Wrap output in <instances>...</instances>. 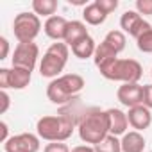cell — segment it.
I'll return each mask as SVG.
<instances>
[{"mask_svg": "<svg viewBox=\"0 0 152 152\" xmlns=\"http://www.w3.org/2000/svg\"><path fill=\"white\" fill-rule=\"evenodd\" d=\"M79 116L72 113H59V115H47L36 122V134L52 143V141H66L73 131L77 129Z\"/></svg>", "mask_w": 152, "mask_h": 152, "instance_id": "cell-1", "label": "cell"}, {"mask_svg": "<svg viewBox=\"0 0 152 152\" xmlns=\"http://www.w3.org/2000/svg\"><path fill=\"white\" fill-rule=\"evenodd\" d=\"M77 132L79 138L86 145H99L107 134H109V116L107 109H99V107H90L79 116L77 124Z\"/></svg>", "mask_w": 152, "mask_h": 152, "instance_id": "cell-2", "label": "cell"}, {"mask_svg": "<svg viewBox=\"0 0 152 152\" xmlns=\"http://www.w3.org/2000/svg\"><path fill=\"white\" fill-rule=\"evenodd\" d=\"M86 86V81L79 73H63L52 79L47 86V99L56 106H66L77 97Z\"/></svg>", "mask_w": 152, "mask_h": 152, "instance_id": "cell-3", "label": "cell"}, {"mask_svg": "<svg viewBox=\"0 0 152 152\" xmlns=\"http://www.w3.org/2000/svg\"><path fill=\"white\" fill-rule=\"evenodd\" d=\"M68 57H70V47L64 41L52 43L45 50V54L39 61V75L47 77V79H57L59 75H63Z\"/></svg>", "mask_w": 152, "mask_h": 152, "instance_id": "cell-4", "label": "cell"}, {"mask_svg": "<svg viewBox=\"0 0 152 152\" xmlns=\"http://www.w3.org/2000/svg\"><path fill=\"white\" fill-rule=\"evenodd\" d=\"M99 72L104 79L122 83V84L140 83V79L143 77V66L136 59H120L118 57L111 64H107L106 68H102Z\"/></svg>", "mask_w": 152, "mask_h": 152, "instance_id": "cell-5", "label": "cell"}, {"mask_svg": "<svg viewBox=\"0 0 152 152\" xmlns=\"http://www.w3.org/2000/svg\"><path fill=\"white\" fill-rule=\"evenodd\" d=\"M41 20L34 13H18L13 20V34L18 43H32L41 32Z\"/></svg>", "mask_w": 152, "mask_h": 152, "instance_id": "cell-6", "label": "cell"}, {"mask_svg": "<svg viewBox=\"0 0 152 152\" xmlns=\"http://www.w3.org/2000/svg\"><path fill=\"white\" fill-rule=\"evenodd\" d=\"M32 72L22 68H0V90H25L31 84Z\"/></svg>", "mask_w": 152, "mask_h": 152, "instance_id": "cell-7", "label": "cell"}, {"mask_svg": "<svg viewBox=\"0 0 152 152\" xmlns=\"http://www.w3.org/2000/svg\"><path fill=\"white\" fill-rule=\"evenodd\" d=\"M39 59V47L32 41V43H18L15 47L13 57H11V64L15 68H22V70H29L34 72L36 64Z\"/></svg>", "mask_w": 152, "mask_h": 152, "instance_id": "cell-8", "label": "cell"}, {"mask_svg": "<svg viewBox=\"0 0 152 152\" xmlns=\"http://www.w3.org/2000/svg\"><path fill=\"white\" fill-rule=\"evenodd\" d=\"M41 147V138L32 132H20L11 136L4 143V152H38Z\"/></svg>", "mask_w": 152, "mask_h": 152, "instance_id": "cell-9", "label": "cell"}, {"mask_svg": "<svg viewBox=\"0 0 152 152\" xmlns=\"http://www.w3.org/2000/svg\"><path fill=\"white\" fill-rule=\"evenodd\" d=\"M120 29H122L124 34H129L134 39H138L143 32H147L148 29H152V25L147 20H143V16L136 9L134 11L129 9V11H125L120 16Z\"/></svg>", "mask_w": 152, "mask_h": 152, "instance_id": "cell-10", "label": "cell"}, {"mask_svg": "<svg viewBox=\"0 0 152 152\" xmlns=\"http://www.w3.org/2000/svg\"><path fill=\"white\" fill-rule=\"evenodd\" d=\"M116 99L127 109H131L134 106H140V104H143V86L140 83L122 84L116 90Z\"/></svg>", "mask_w": 152, "mask_h": 152, "instance_id": "cell-11", "label": "cell"}, {"mask_svg": "<svg viewBox=\"0 0 152 152\" xmlns=\"http://www.w3.org/2000/svg\"><path fill=\"white\" fill-rule=\"evenodd\" d=\"M127 120H129V125L132 127V131H145L150 127L152 124V115H150V109L145 107L143 104L140 106H134L131 109H127Z\"/></svg>", "mask_w": 152, "mask_h": 152, "instance_id": "cell-12", "label": "cell"}, {"mask_svg": "<svg viewBox=\"0 0 152 152\" xmlns=\"http://www.w3.org/2000/svg\"><path fill=\"white\" fill-rule=\"evenodd\" d=\"M68 22H70V20H66L64 16L54 15V16H50V18L45 20V23H43V32H45L50 39H54V41H63V39H64L66 27H68Z\"/></svg>", "mask_w": 152, "mask_h": 152, "instance_id": "cell-13", "label": "cell"}, {"mask_svg": "<svg viewBox=\"0 0 152 152\" xmlns=\"http://www.w3.org/2000/svg\"><path fill=\"white\" fill-rule=\"evenodd\" d=\"M107 116H109V134L124 136L127 132V129H129L127 113H124L118 107H109L107 109Z\"/></svg>", "mask_w": 152, "mask_h": 152, "instance_id": "cell-14", "label": "cell"}, {"mask_svg": "<svg viewBox=\"0 0 152 152\" xmlns=\"http://www.w3.org/2000/svg\"><path fill=\"white\" fill-rule=\"evenodd\" d=\"M120 143H122V152H145L147 147L145 136L138 131H127L120 138Z\"/></svg>", "mask_w": 152, "mask_h": 152, "instance_id": "cell-15", "label": "cell"}, {"mask_svg": "<svg viewBox=\"0 0 152 152\" xmlns=\"http://www.w3.org/2000/svg\"><path fill=\"white\" fill-rule=\"evenodd\" d=\"M90 36L88 29H86V23L81 22V20H70L68 22V27H66V32H64V43L68 47H73L77 41H81L83 38Z\"/></svg>", "mask_w": 152, "mask_h": 152, "instance_id": "cell-16", "label": "cell"}, {"mask_svg": "<svg viewBox=\"0 0 152 152\" xmlns=\"http://www.w3.org/2000/svg\"><path fill=\"white\" fill-rule=\"evenodd\" d=\"M115 59H118V54H116L107 43L100 41V43L97 45V50H95V56H93L95 66H97L99 70H102V68H106L107 64H111Z\"/></svg>", "mask_w": 152, "mask_h": 152, "instance_id": "cell-17", "label": "cell"}, {"mask_svg": "<svg viewBox=\"0 0 152 152\" xmlns=\"http://www.w3.org/2000/svg\"><path fill=\"white\" fill-rule=\"evenodd\" d=\"M70 48H72V54L77 57V59H90V57L95 56L97 43H95V39L91 36H86V38H83L81 41H77V43H75L73 47H70Z\"/></svg>", "mask_w": 152, "mask_h": 152, "instance_id": "cell-18", "label": "cell"}, {"mask_svg": "<svg viewBox=\"0 0 152 152\" xmlns=\"http://www.w3.org/2000/svg\"><path fill=\"white\" fill-rule=\"evenodd\" d=\"M83 20H84V23L97 27V25H102L107 20V15L97 6V2H91L83 9Z\"/></svg>", "mask_w": 152, "mask_h": 152, "instance_id": "cell-19", "label": "cell"}, {"mask_svg": "<svg viewBox=\"0 0 152 152\" xmlns=\"http://www.w3.org/2000/svg\"><path fill=\"white\" fill-rule=\"evenodd\" d=\"M31 7H32V13L38 15L39 18L41 16L50 18V16L56 15V11L59 7V2H57V0H32Z\"/></svg>", "mask_w": 152, "mask_h": 152, "instance_id": "cell-20", "label": "cell"}, {"mask_svg": "<svg viewBox=\"0 0 152 152\" xmlns=\"http://www.w3.org/2000/svg\"><path fill=\"white\" fill-rule=\"evenodd\" d=\"M104 43H107L116 54H120L124 48H125V43H127V38H125V34L122 32V31H109L107 34H106V38L102 39Z\"/></svg>", "mask_w": 152, "mask_h": 152, "instance_id": "cell-21", "label": "cell"}, {"mask_svg": "<svg viewBox=\"0 0 152 152\" xmlns=\"http://www.w3.org/2000/svg\"><path fill=\"white\" fill-rule=\"evenodd\" d=\"M95 152H122V143L118 136L107 134L99 145H95Z\"/></svg>", "mask_w": 152, "mask_h": 152, "instance_id": "cell-22", "label": "cell"}, {"mask_svg": "<svg viewBox=\"0 0 152 152\" xmlns=\"http://www.w3.org/2000/svg\"><path fill=\"white\" fill-rule=\"evenodd\" d=\"M136 47L143 54H152V29H148L136 39Z\"/></svg>", "mask_w": 152, "mask_h": 152, "instance_id": "cell-23", "label": "cell"}, {"mask_svg": "<svg viewBox=\"0 0 152 152\" xmlns=\"http://www.w3.org/2000/svg\"><path fill=\"white\" fill-rule=\"evenodd\" d=\"M134 7L141 16H152V0H136Z\"/></svg>", "mask_w": 152, "mask_h": 152, "instance_id": "cell-24", "label": "cell"}, {"mask_svg": "<svg viewBox=\"0 0 152 152\" xmlns=\"http://www.w3.org/2000/svg\"><path fill=\"white\" fill-rule=\"evenodd\" d=\"M95 2L106 15H111L113 11L118 9V0H95Z\"/></svg>", "mask_w": 152, "mask_h": 152, "instance_id": "cell-25", "label": "cell"}, {"mask_svg": "<svg viewBox=\"0 0 152 152\" xmlns=\"http://www.w3.org/2000/svg\"><path fill=\"white\" fill-rule=\"evenodd\" d=\"M43 152H72V150L64 141H52V143L45 145Z\"/></svg>", "mask_w": 152, "mask_h": 152, "instance_id": "cell-26", "label": "cell"}, {"mask_svg": "<svg viewBox=\"0 0 152 152\" xmlns=\"http://www.w3.org/2000/svg\"><path fill=\"white\" fill-rule=\"evenodd\" d=\"M143 106L152 109V84H143Z\"/></svg>", "mask_w": 152, "mask_h": 152, "instance_id": "cell-27", "label": "cell"}, {"mask_svg": "<svg viewBox=\"0 0 152 152\" xmlns=\"http://www.w3.org/2000/svg\"><path fill=\"white\" fill-rule=\"evenodd\" d=\"M9 56V39L7 38H0V59H7Z\"/></svg>", "mask_w": 152, "mask_h": 152, "instance_id": "cell-28", "label": "cell"}, {"mask_svg": "<svg viewBox=\"0 0 152 152\" xmlns=\"http://www.w3.org/2000/svg\"><path fill=\"white\" fill-rule=\"evenodd\" d=\"M0 99H2V107H0V113L4 115L9 109V106H11V97H9L7 91H2V93H0Z\"/></svg>", "mask_w": 152, "mask_h": 152, "instance_id": "cell-29", "label": "cell"}, {"mask_svg": "<svg viewBox=\"0 0 152 152\" xmlns=\"http://www.w3.org/2000/svg\"><path fill=\"white\" fill-rule=\"evenodd\" d=\"M9 138H11V136H9V127H7V124L2 120V122H0V141L6 143Z\"/></svg>", "mask_w": 152, "mask_h": 152, "instance_id": "cell-30", "label": "cell"}, {"mask_svg": "<svg viewBox=\"0 0 152 152\" xmlns=\"http://www.w3.org/2000/svg\"><path fill=\"white\" fill-rule=\"evenodd\" d=\"M72 152H95V147L93 145H77L72 148Z\"/></svg>", "mask_w": 152, "mask_h": 152, "instance_id": "cell-31", "label": "cell"}, {"mask_svg": "<svg viewBox=\"0 0 152 152\" xmlns=\"http://www.w3.org/2000/svg\"><path fill=\"white\" fill-rule=\"evenodd\" d=\"M70 6H88V2L86 0H70Z\"/></svg>", "mask_w": 152, "mask_h": 152, "instance_id": "cell-32", "label": "cell"}, {"mask_svg": "<svg viewBox=\"0 0 152 152\" xmlns=\"http://www.w3.org/2000/svg\"><path fill=\"white\" fill-rule=\"evenodd\" d=\"M150 77H152V70H150Z\"/></svg>", "mask_w": 152, "mask_h": 152, "instance_id": "cell-33", "label": "cell"}, {"mask_svg": "<svg viewBox=\"0 0 152 152\" xmlns=\"http://www.w3.org/2000/svg\"><path fill=\"white\" fill-rule=\"evenodd\" d=\"M148 152H152V150H148Z\"/></svg>", "mask_w": 152, "mask_h": 152, "instance_id": "cell-34", "label": "cell"}]
</instances>
